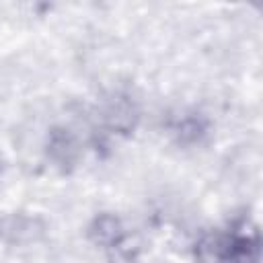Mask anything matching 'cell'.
Listing matches in <instances>:
<instances>
[{"label":"cell","mask_w":263,"mask_h":263,"mask_svg":"<svg viewBox=\"0 0 263 263\" xmlns=\"http://www.w3.org/2000/svg\"><path fill=\"white\" fill-rule=\"evenodd\" d=\"M197 263H259L261 236L251 220H236L201 236Z\"/></svg>","instance_id":"6da1fadb"}]
</instances>
